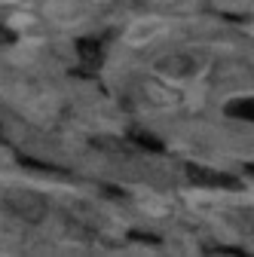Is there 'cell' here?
<instances>
[{
  "instance_id": "8992f818",
  "label": "cell",
  "mask_w": 254,
  "mask_h": 257,
  "mask_svg": "<svg viewBox=\"0 0 254 257\" xmlns=\"http://www.w3.org/2000/svg\"><path fill=\"white\" fill-rule=\"evenodd\" d=\"M245 172H248V175H251V178H254V163H251V166H248V169H245Z\"/></svg>"
},
{
  "instance_id": "277c9868",
  "label": "cell",
  "mask_w": 254,
  "mask_h": 257,
  "mask_svg": "<svg viewBox=\"0 0 254 257\" xmlns=\"http://www.w3.org/2000/svg\"><path fill=\"white\" fill-rule=\"evenodd\" d=\"M132 141H135L138 147H144V150H156V153L163 150V141H160V138H153V135H144V132H138V128L132 132Z\"/></svg>"
},
{
  "instance_id": "7a4b0ae2",
  "label": "cell",
  "mask_w": 254,
  "mask_h": 257,
  "mask_svg": "<svg viewBox=\"0 0 254 257\" xmlns=\"http://www.w3.org/2000/svg\"><path fill=\"white\" fill-rule=\"evenodd\" d=\"M77 52H80V58L86 64H98L101 61V43H98V37H83L77 43Z\"/></svg>"
},
{
  "instance_id": "6da1fadb",
  "label": "cell",
  "mask_w": 254,
  "mask_h": 257,
  "mask_svg": "<svg viewBox=\"0 0 254 257\" xmlns=\"http://www.w3.org/2000/svg\"><path fill=\"white\" fill-rule=\"evenodd\" d=\"M187 175L193 178V184H205V187H230L236 190L239 181L224 175V172H211V169H202V166H187Z\"/></svg>"
},
{
  "instance_id": "5b68a950",
  "label": "cell",
  "mask_w": 254,
  "mask_h": 257,
  "mask_svg": "<svg viewBox=\"0 0 254 257\" xmlns=\"http://www.w3.org/2000/svg\"><path fill=\"white\" fill-rule=\"evenodd\" d=\"M13 40H16V34H13L10 28H4V25H0V46H10Z\"/></svg>"
},
{
  "instance_id": "3957f363",
  "label": "cell",
  "mask_w": 254,
  "mask_h": 257,
  "mask_svg": "<svg viewBox=\"0 0 254 257\" xmlns=\"http://www.w3.org/2000/svg\"><path fill=\"white\" fill-rule=\"evenodd\" d=\"M227 113L236 116V119H245V122H254V98H236L227 104Z\"/></svg>"
}]
</instances>
